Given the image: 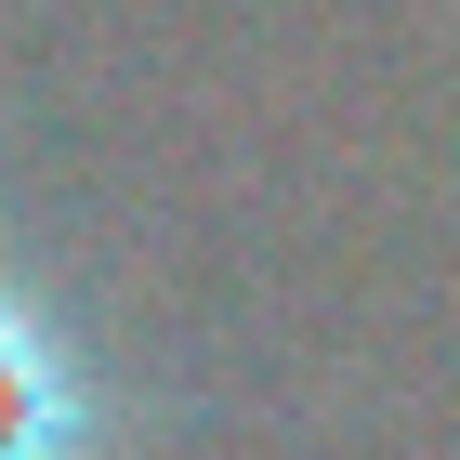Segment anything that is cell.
<instances>
[{
    "label": "cell",
    "mask_w": 460,
    "mask_h": 460,
    "mask_svg": "<svg viewBox=\"0 0 460 460\" xmlns=\"http://www.w3.org/2000/svg\"><path fill=\"white\" fill-rule=\"evenodd\" d=\"M0 460H106V394L13 277H0Z\"/></svg>",
    "instance_id": "cell-1"
}]
</instances>
